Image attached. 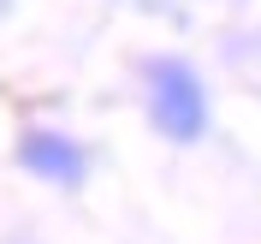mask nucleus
<instances>
[{
  "label": "nucleus",
  "instance_id": "obj_1",
  "mask_svg": "<svg viewBox=\"0 0 261 244\" xmlns=\"http://www.w3.org/2000/svg\"><path fill=\"white\" fill-rule=\"evenodd\" d=\"M148 125L166 143H196L208 131V83L190 60L178 54L148 60Z\"/></svg>",
  "mask_w": 261,
  "mask_h": 244
},
{
  "label": "nucleus",
  "instance_id": "obj_2",
  "mask_svg": "<svg viewBox=\"0 0 261 244\" xmlns=\"http://www.w3.org/2000/svg\"><path fill=\"white\" fill-rule=\"evenodd\" d=\"M12 155H18V167H24V173H36V179L60 185V191H77L83 173H89V155H83V149L71 143L65 131H42V125L24 131Z\"/></svg>",
  "mask_w": 261,
  "mask_h": 244
}]
</instances>
